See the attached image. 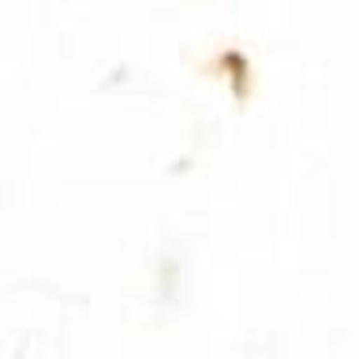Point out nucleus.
Here are the masks:
<instances>
[]
</instances>
